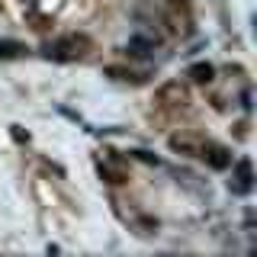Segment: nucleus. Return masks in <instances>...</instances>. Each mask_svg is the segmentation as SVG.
<instances>
[{
	"instance_id": "f03ea898",
	"label": "nucleus",
	"mask_w": 257,
	"mask_h": 257,
	"mask_svg": "<svg viewBox=\"0 0 257 257\" xmlns=\"http://www.w3.org/2000/svg\"><path fill=\"white\" fill-rule=\"evenodd\" d=\"M167 145H171V151H177V155H187V158H199V151H203V139L199 135H187V132H177L167 139Z\"/></svg>"
},
{
	"instance_id": "9d476101",
	"label": "nucleus",
	"mask_w": 257,
	"mask_h": 257,
	"mask_svg": "<svg viewBox=\"0 0 257 257\" xmlns=\"http://www.w3.org/2000/svg\"><path fill=\"white\" fill-rule=\"evenodd\" d=\"M13 139H16V142H29V135H26V132H23V128H20V125H13Z\"/></svg>"
},
{
	"instance_id": "6e6552de",
	"label": "nucleus",
	"mask_w": 257,
	"mask_h": 257,
	"mask_svg": "<svg viewBox=\"0 0 257 257\" xmlns=\"http://www.w3.org/2000/svg\"><path fill=\"white\" fill-rule=\"evenodd\" d=\"M26 48L20 42H0V58H13V55H23Z\"/></svg>"
},
{
	"instance_id": "1a4fd4ad",
	"label": "nucleus",
	"mask_w": 257,
	"mask_h": 257,
	"mask_svg": "<svg viewBox=\"0 0 257 257\" xmlns=\"http://www.w3.org/2000/svg\"><path fill=\"white\" fill-rule=\"evenodd\" d=\"M135 155H139L145 164H158V158H155V155H148V151H135Z\"/></svg>"
},
{
	"instance_id": "f257e3e1",
	"label": "nucleus",
	"mask_w": 257,
	"mask_h": 257,
	"mask_svg": "<svg viewBox=\"0 0 257 257\" xmlns=\"http://www.w3.org/2000/svg\"><path fill=\"white\" fill-rule=\"evenodd\" d=\"M158 103L167 106V109H183L190 103V93H187V87H183L180 80H167V84L158 87Z\"/></svg>"
},
{
	"instance_id": "7ed1b4c3",
	"label": "nucleus",
	"mask_w": 257,
	"mask_h": 257,
	"mask_svg": "<svg viewBox=\"0 0 257 257\" xmlns=\"http://www.w3.org/2000/svg\"><path fill=\"white\" fill-rule=\"evenodd\" d=\"M199 158H206V164L212 167V171H225V167L231 164V155L228 148H222V145H203V151H199Z\"/></svg>"
},
{
	"instance_id": "39448f33",
	"label": "nucleus",
	"mask_w": 257,
	"mask_h": 257,
	"mask_svg": "<svg viewBox=\"0 0 257 257\" xmlns=\"http://www.w3.org/2000/svg\"><path fill=\"white\" fill-rule=\"evenodd\" d=\"M212 64L209 61H196V64H190V71H187V77L193 80V84H209V80H212Z\"/></svg>"
},
{
	"instance_id": "20e7f679",
	"label": "nucleus",
	"mask_w": 257,
	"mask_h": 257,
	"mask_svg": "<svg viewBox=\"0 0 257 257\" xmlns=\"http://www.w3.org/2000/svg\"><path fill=\"white\" fill-rule=\"evenodd\" d=\"M235 183H228V187L231 190H235V193H247V190H251V180H254V177H251V161H238V167H235Z\"/></svg>"
},
{
	"instance_id": "0eeeda50",
	"label": "nucleus",
	"mask_w": 257,
	"mask_h": 257,
	"mask_svg": "<svg viewBox=\"0 0 257 257\" xmlns=\"http://www.w3.org/2000/svg\"><path fill=\"white\" fill-rule=\"evenodd\" d=\"M106 74L116 77V80H132V84H142L145 80V74H135V71H125V68H106Z\"/></svg>"
},
{
	"instance_id": "423d86ee",
	"label": "nucleus",
	"mask_w": 257,
	"mask_h": 257,
	"mask_svg": "<svg viewBox=\"0 0 257 257\" xmlns=\"http://www.w3.org/2000/svg\"><path fill=\"white\" fill-rule=\"evenodd\" d=\"M96 171H100V177H103L106 183H125V180H128L125 171H119V167H112V164H100Z\"/></svg>"
}]
</instances>
